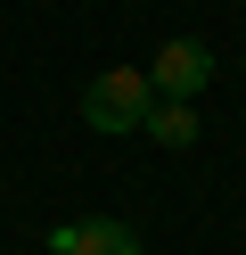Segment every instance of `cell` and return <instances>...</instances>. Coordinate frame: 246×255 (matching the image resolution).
Wrapping results in <instances>:
<instances>
[{"label":"cell","instance_id":"cell-1","mask_svg":"<svg viewBox=\"0 0 246 255\" xmlns=\"http://www.w3.org/2000/svg\"><path fill=\"white\" fill-rule=\"evenodd\" d=\"M156 91H148V66H98L82 83V124L90 132H140Z\"/></svg>","mask_w":246,"mask_h":255},{"label":"cell","instance_id":"cell-2","mask_svg":"<svg viewBox=\"0 0 246 255\" xmlns=\"http://www.w3.org/2000/svg\"><path fill=\"white\" fill-rule=\"evenodd\" d=\"M205 83H213V50L205 41H164V50L148 58V91H156V99H197Z\"/></svg>","mask_w":246,"mask_h":255},{"label":"cell","instance_id":"cell-4","mask_svg":"<svg viewBox=\"0 0 246 255\" xmlns=\"http://www.w3.org/2000/svg\"><path fill=\"white\" fill-rule=\"evenodd\" d=\"M140 132L156 140V148H189V140H197V107H189V99H156Z\"/></svg>","mask_w":246,"mask_h":255},{"label":"cell","instance_id":"cell-3","mask_svg":"<svg viewBox=\"0 0 246 255\" xmlns=\"http://www.w3.org/2000/svg\"><path fill=\"white\" fill-rule=\"evenodd\" d=\"M49 255H140V231L115 222V214H82V222L49 231Z\"/></svg>","mask_w":246,"mask_h":255}]
</instances>
